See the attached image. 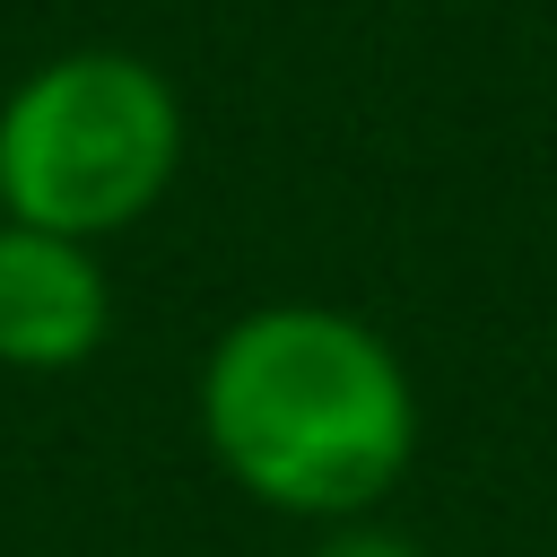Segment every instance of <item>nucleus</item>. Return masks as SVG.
Here are the masks:
<instances>
[{
	"instance_id": "obj_1",
	"label": "nucleus",
	"mask_w": 557,
	"mask_h": 557,
	"mask_svg": "<svg viewBox=\"0 0 557 557\" xmlns=\"http://www.w3.org/2000/svg\"><path fill=\"white\" fill-rule=\"evenodd\" d=\"M200 444L270 513L366 522L418 461V383L348 305H252L200 357Z\"/></svg>"
},
{
	"instance_id": "obj_2",
	"label": "nucleus",
	"mask_w": 557,
	"mask_h": 557,
	"mask_svg": "<svg viewBox=\"0 0 557 557\" xmlns=\"http://www.w3.org/2000/svg\"><path fill=\"white\" fill-rule=\"evenodd\" d=\"M183 174V96L122 44H70L0 96V218L104 244Z\"/></svg>"
},
{
	"instance_id": "obj_3",
	"label": "nucleus",
	"mask_w": 557,
	"mask_h": 557,
	"mask_svg": "<svg viewBox=\"0 0 557 557\" xmlns=\"http://www.w3.org/2000/svg\"><path fill=\"white\" fill-rule=\"evenodd\" d=\"M113 331V278L96 244L0 218V366L9 374H70Z\"/></svg>"
},
{
	"instance_id": "obj_4",
	"label": "nucleus",
	"mask_w": 557,
	"mask_h": 557,
	"mask_svg": "<svg viewBox=\"0 0 557 557\" xmlns=\"http://www.w3.org/2000/svg\"><path fill=\"white\" fill-rule=\"evenodd\" d=\"M313 557H426L409 531H392V522H322V540H313Z\"/></svg>"
}]
</instances>
